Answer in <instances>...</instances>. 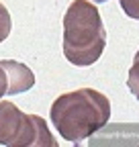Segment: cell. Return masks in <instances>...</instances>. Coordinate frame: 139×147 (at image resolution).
Here are the masks:
<instances>
[{
  "label": "cell",
  "instance_id": "9c48e42d",
  "mask_svg": "<svg viewBox=\"0 0 139 147\" xmlns=\"http://www.w3.org/2000/svg\"><path fill=\"white\" fill-rule=\"evenodd\" d=\"M92 2H98V4H102V2H109V0H92Z\"/></svg>",
  "mask_w": 139,
  "mask_h": 147
},
{
  "label": "cell",
  "instance_id": "ba28073f",
  "mask_svg": "<svg viewBox=\"0 0 139 147\" xmlns=\"http://www.w3.org/2000/svg\"><path fill=\"white\" fill-rule=\"evenodd\" d=\"M8 90H10V80H8V71L0 59V98L2 96H8Z\"/></svg>",
  "mask_w": 139,
  "mask_h": 147
},
{
  "label": "cell",
  "instance_id": "8992f818",
  "mask_svg": "<svg viewBox=\"0 0 139 147\" xmlns=\"http://www.w3.org/2000/svg\"><path fill=\"white\" fill-rule=\"evenodd\" d=\"M10 29H12V18H10V12H8V8H6L2 2H0V43L8 39Z\"/></svg>",
  "mask_w": 139,
  "mask_h": 147
},
{
  "label": "cell",
  "instance_id": "5b68a950",
  "mask_svg": "<svg viewBox=\"0 0 139 147\" xmlns=\"http://www.w3.org/2000/svg\"><path fill=\"white\" fill-rule=\"evenodd\" d=\"M127 88L131 90V94L139 100V51L135 53L133 65L129 67V76H127Z\"/></svg>",
  "mask_w": 139,
  "mask_h": 147
},
{
  "label": "cell",
  "instance_id": "52a82bcc",
  "mask_svg": "<svg viewBox=\"0 0 139 147\" xmlns=\"http://www.w3.org/2000/svg\"><path fill=\"white\" fill-rule=\"evenodd\" d=\"M119 4L129 18L139 21V0H119Z\"/></svg>",
  "mask_w": 139,
  "mask_h": 147
},
{
  "label": "cell",
  "instance_id": "6da1fadb",
  "mask_svg": "<svg viewBox=\"0 0 139 147\" xmlns=\"http://www.w3.org/2000/svg\"><path fill=\"white\" fill-rule=\"evenodd\" d=\"M49 117L61 139L80 145L109 123L111 100L94 88L72 90L53 100Z\"/></svg>",
  "mask_w": 139,
  "mask_h": 147
},
{
  "label": "cell",
  "instance_id": "3957f363",
  "mask_svg": "<svg viewBox=\"0 0 139 147\" xmlns=\"http://www.w3.org/2000/svg\"><path fill=\"white\" fill-rule=\"evenodd\" d=\"M0 145L4 147H57L47 123L27 115L10 100L0 98Z\"/></svg>",
  "mask_w": 139,
  "mask_h": 147
},
{
  "label": "cell",
  "instance_id": "7a4b0ae2",
  "mask_svg": "<svg viewBox=\"0 0 139 147\" xmlns=\"http://www.w3.org/2000/svg\"><path fill=\"white\" fill-rule=\"evenodd\" d=\"M107 47V31L100 10L88 0H74L63 14V55L65 59L88 67L102 57Z\"/></svg>",
  "mask_w": 139,
  "mask_h": 147
},
{
  "label": "cell",
  "instance_id": "277c9868",
  "mask_svg": "<svg viewBox=\"0 0 139 147\" xmlns=\"http://www.w3.org/2000/svg\"><path fill=\"white\" fill-rule=\"evenodd\" d=\"M90 147H125V145H135L139 147V123H123V125H104L94 135L88 137Z\"/></svg>",
  "mask_w": 139,
  "mask_h": 147
}]
</instances>
